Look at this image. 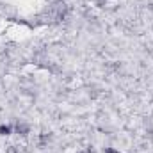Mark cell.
<instances>
[{
    "mask_svg": "<svg viewBox=\"0 0 153 153\" xmlns=\"http://www.w3.org/2000/svg\"><path fill=\"white\" fill-rule=\"evenodd\" d=\"M105 153H119V152L114 150V148H105Z\"/></svg>",
    "mask_w": 153,
    "mask_h": 153,
    "instance_id": "3957f363",
    "label": "cell"
},
{
    "mask_svg": "<svg viewBox=\"0 0 153 153\" xmlns=\"http://www.w3.org/2000/svg\"><path fill=\"white\" fill-rule=\"evenodd\" d=\"M11 134V126L9 125H0V135H9Z\"/></svg>",
    "mask_w": 153,
    "mask_h": 153,
    "instance_id": "7a4b0ae2",
    "label": "cell"
},
{
    "mask_svg": "<svg viewBox=\"0 0 153 153\" xmlns=\"http://www.w3.org/2000/svg\"><path fill=\"white\" fill-rule=\"evenodd\" d=\"M16 132L20 135H27L29 134V126L27 125H22V123H16Z\"/></svg>",
    "mask_w": 153,
    "mask_h": 153,
    "instance_id": "6da1fadb",
    "label": "cell"
},
{
    "mask_svg": "<svg viewBox=\"0 0 153 153\" xmlns=\"http://www.w3.org/2000/svg\"><path fill=\"white\" fill-rule=\"evenodd\" d=\"M82 153H89V152H82Z\"/></svg>",
    "mask_w": 153,
    "mask_h": 153,
    "instance_id": "277c9868",
    "label": "cell"
}]
</instances>
